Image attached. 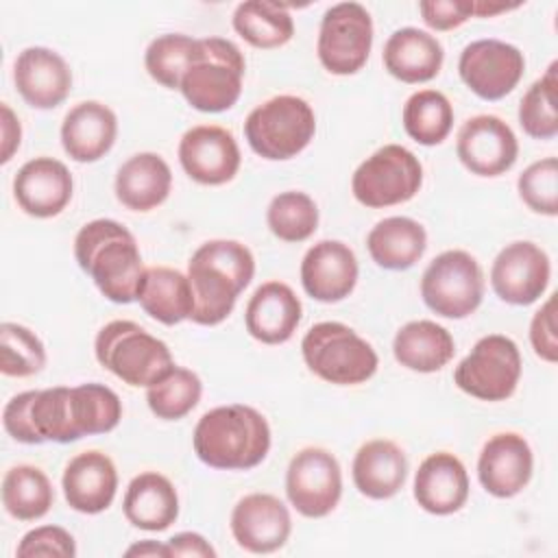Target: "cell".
<instances>
[{"instance_id":"obj_40","label":"cell","mask_w":558,"mask_h":558,"mask_svg":"<svg viewBox=\"0 0 558 558\" xmlns=\"http://www.w3.org/2000/svg\"><path fill=\"white\" fill-rule=\"evenodd\" d=\"M556 68L558 63L554 61L547 72L527 87L519 105V124L534 140H551L558 133Z\"/></svg>"},{"instance_id":"obj_27","label":"cell","mask_w":558,"mask_h":558,"mask_svg":"<svg viewBox=\"0 0 558 558\" xmlns=\"http://www.w3.org/2000/svg\"><path fill=\"white\" fill-rule=\"evenodd\" d=\"M355 488L368 499L395 497L408 477V460L401 447L386 438L364 442L351 466Z\"/></svg>"},{"instance_id":"obj_23","label":"cell","mask_w":558,"mask_h":558,"mask_svg":"<svg viewBox=\"0 0 558 558\" xmlns=\"http://www.w3.org/2000/svg\"><path fill=\"white\" fill-rule=\"evenodd\" d=\"M61 486L72 510L98 514L107 510L116 497L118 471L107 453L83 451L68 462Z\"/></svg>"},{"instance_id":"obj_20","label":"cell","mask_w":558,"mask_h":558,"mask_svg":"<svg viewBox=\"0 0 558 558\" xmlns=\"http://www.w3.org/2000/svg\"><path fill=\"white\" fill-rule=\"evenodd\" d=\"M301 283L320 303L342 301L357 283L355 253L340 240L316 242L303 255Z\"/></svg>"},{"instance_id":"obj_7","label":"cell","mask_w":558,"mask_h":558,"mask_svg":"<svg viewBox=\"0 0 558 558\" xmlns=\"http://www.w3.org/2000/svg\"><path fill=\"white\" fill-rule=\"evenodd\" d=\"M244 57L240 48L222 37L201 39V54L181 78L183 98L203 113L231 109L242 94Z\"/></svg>"},{"instance_id":"obj_47","label":"cell","mask_w":558,"mask_h":558,"mask_svg":"<svg viewBox=\"0 0 558 558\" xmlns=\"http://www.w3.org/2000/svg\"><path fill=\"white\" fill-rule=\"evenodd\" d=\"M170 556H201V558H216V549L205 541V536L196 532H179L166 541Z\"/></svg>"},{"instance_id":"obj_39","label":"cell","mask_w":558,"mask_h":558,"mask_svg":"<svg viewBox=\"0 0 558 558\" xmlns=\"http://www.w3.org/2000/svg\"><path fill=\"white\" fill-rule=\"evenodd\" d=\"M266 222L279 240L303 242L318 227V207L305 192H281L270 201Z\"/></svg>"},{"instance_id":"obj_9","label":"cell","mask_w":558,"mask_h":558,"mask_svg":"<svg viewBox=\"0 0 558 558\" xmlns=\"http://www.w3.org/2000/svg\"><path fill=\"white\" fill-rule=\"evenodd\" d=\"M423 183L418 157L399 144H386L366 157L351 179L357 203L381 209L410 201Z\"/></svg>"},{"instance_id":"obj_29","label":"cell","mask_w":558,"mask_h":558,"mask_svg":"<svg viewBox=\"0 0 558 558\" xmlns=\"http://www.w3.org/2000/svg\"><path fill=\"white\" fill-rule=\"evenodd\" d=\"M381 59L390 76L403 83H425L440 72L445 52L434 35L405 26L388 37Z\"/></svg>"},{"instance_id":"obj_37","label":"cell","mask_w":558,"mask_h":558,"mask_svg":"<svg viewBox=\"0 0 558 558\" xmlns=\"http://www.w3.org/2000/svg\"><path fill=\"white\" fill-rule=\"evenodd\" d=\"M203 384L196 373L183 366H172L163 377L146 390L150 412L163 421H179L190 414L201 401Z\"/></svg>"},{"instance_id":"obj_10","label":"cell","mask_w":558,"mask_h":558,"mask_svg":"<svg viewBox=\"0 0 558 558\" xmlns=\"http://www.w3.org/2000/svg\"><path fill=\"white\" fill-rule=\"evenodd\" d=\"M425 305L445 318H466L484 299V275L477 259L460 248L436 255L421 277Z\"/></svg>"},{"instance_id":"obj_3","label":"cell","mask_w":558,"mask_h":558,"mask_svg":"<svg viewBox=\"0 0 558 558\" xmlns=\"http://www.w3.org/2000/svg\"><path fill=\"white\" fill-rule=\"evenodd\" d=\"M74 257L96 288L113 303H131L144 275V262L133 233L109 218L81 227L74 238Z\"/></svg>"},{"instance_id":"obj_4","label":"cell","mask_w":558,"mask_h":558,"mask_svg":"<svg viewBox=\"0 0 558 558\" xmlns=\"http://www.w3.org/2000/svg\"><path fill=\"white\" fill-rule=\"evenodd\" d=\"M192 445L198 460L211 469L246 471L266 458L270 427L264 414L251 405H220L198 418Z\"/></svg>"},{"instance_id":"obj_16","label":"cell","mask_w":558,"mask_h":558,"mask_svg":"<svg viewBox=\"0 0 558 558\" xmlns=\"http://www.w3.org/2000/svg\"><path fill=\"white\" fill-rule=\"evenodd\" d=\"M458 159L477 177H499L508 172L519 155L514 131L497 116H473L460 131L456 142Z\"/></svg>"},{"instance_id":"obj_43","label":"cell","mask_w":558,"mask_h":558,"mask_svg":"<svg viewBox=\"0 0 558 558\" xmlns=\"http://www.w3.org/2000/svg\"><path fill=\"white\" fill-rule=\"evenodd\" d=\"M15 554L20 558H33V556L74 558L76 543L68 530H63L59 525H41L22 536Z\"/></svg>"},{"instance_id":"obj_11","label":"cell","mask_w":558,"mask_h":558,"mask_svg":"<svg viewBox=\"0 0 558 558\" xmlns=\"http://www.w3.org/2000/svg\"><path fill=\"white\" fill-rule=\"evenodd\" d=\"M521 377V353L514 340L501 333L484 336L456 366V386L482 401H506Z\"/></svg>"},{"instance_id":"obj_5","label":"cell","mask_w":558,"mask_h":558,"mask_svg":"<svg viewBox=\"0 0 558 558\" xmlns=\"http://www.w3.org/2000/svg\"><path fill=\"white\" fill-rule=\"evenodd\" d=\"M96 360L129 386H150L172 366L170 349L133 320H111L94 342Z\"/></svg>"},{"instance_id":"obj_18","label":"cell","mask_w":558,"mask_h":558,"mask_svg":"<svg viewBox=\"0 0 558 558\" xmlns=\"http://www.w3.org/2000/svg\"><path fill=\"white\" fill-rule=\"evenodd\" d=\"M292 519L281 499L268 493L242 497L231 512V534L251 554H272L286 545Z\"/></svg>"},{"instance_id":"obj_14","label":"cell","mask_w":558,"mask_h":558,"mask_svg":"<svg viewBox=\"0 0 558 558\" xmlns=\"http://www.w3.org/2000/svg\"><path fill=\"white\" fill-rule=\"evenodd\" d=\"M523 70V52L499 39L471 41L458 59L460 78L484 100H499L508 96L519 85Z\"/></svg>"},{"instance_id":"obj_33","label":"cell","mask_w":558,"mask_h":558,"mask_svg":"<svg viewBox=\"0 0 558 558\" xmlns=\"http://www.w3.org/2000/svg\"><path fill=\"white\" fill-rule=\"evenodd\" d=\"M451 333L434 320L405 323L392 342L395 360L416 373H436L453 357Z\"/></svg>"},{"instance_id":"obj_8","label":"cell","mask_w":558,"mask_h":558,"mask_svg":"<svg viewBox=\"0 0 558 558\" xmlns=\"http://www.w3.org/2000/svg\"><path fill=\"white\" fill-rule=\"evenodd\" d=\"M316 116L307 100L290 94L257 105L244 120L248 146L264 159L296 157L314 137Z\"/></svg>"},{"instance_id":"obj_26","label":"cell","mask_w":558,"mask_h":558,"mask_svg":"<svg viewBox=\"0 0 558 558\" xmlns=\"http://www.w3.org/2000/svg\"><path fill=\"white\" fill-rule=\"evenodd\" d=\"M118 135L116 113L98 102L85 100L74 105L61 124V144L63 150L81 163H92L105 157Z\"/></svg>"},{"instance_id":"obj_19","label":"cell","mask_w":558,"mask_h":558,"mask_svg":"<svg viewBox=\"0 0 558 558\" xmlns=\"http://www.w3.org/2000/svg\"><path fill=\"white\" fill-rule=\"evenodd\" d=\"M534 469V458L527 440L514 432L495 434L480 451L477 477L486 493L499 499L519 495Z\"/></svg>"},{"instance_id":"obj_42","label":"cell","mask_w":558,"mask_h":558,"mask_svg":"<svg viewBox=\"0 0 558 558\" xmlns=\"http://www.w3.org/2000/svg\"><path fill=\"white\" fill-rule=\"evenodd\" d=\"M521 201L543 216L558 214V161L556 157H545L530 163L517 181Z\"/></svg>"},{"instance_id":"obj_45","label":"cell","mask_w":558,"mask_h":558,"mask_svg":"<svg viewBox=\"0 0 558 558\" xmlns=\"http://www.w3.org/2000/svg\"><path fill=\"white\" fill-rule=\"evenodd\" d=\"M554 305L556 299L549 296L545 305L534 314L530 323V342L534 353L554 364L558 360V340H556V323H554Z\"/></svg>"},{"instance_id":"obj_15","label":"cell","mask_w":558,"mask_h":558,"mask_svg":"<svg viewBox=\"0 0 558 558\" xmlns=\"http://www.w3.org/2000/svg\"><path fill=\"white\" fill-rule=\"evenodd\" d=\"M551 275L547 253L534 242L521 240L504 246L490 266L495 294L510 305H530L543 296Z\"/></svg>"},{"instance_id":"obj_46","label":"cell","mask_w":558,"mask_h":558,"mask_svg":"<svg viewBox=\"0 0 558 558\" xmlns=\"http://www.w3.org/2000/svg\"><path fill=\"white\" fill-rule=\"evenodd\" d=\"M35 397V390H26L15 395L2 412V425L7 434L24 445H41L33 425H31V401Z\"/></svg>"},{"instance_id":"obj_34","label":"cell","mask_w":558,"mask_h":558,"mask_svg":"<svg viewBox=\"0 0 558 558\" xmlns=\"http://www.w3.org/2000/svg\"><path fill=\"white\" fill-rule=\"evenodd\" d=\"M235 33L255 48H279L294 35L292 15L283 4L268 0H246L233 11Z\"/></svg>"},{"instance_id":"obj_24","label":"cell","mask_w":558,"mask_h":558,"mask_svg":"<svg viewBox=\"0 0 558 558\" xmlns=\"http://www.w3.org/2000/svg\"><path fill=\"white\" fill-rule=\"evenodd\" d=\"M301 301L288 283L266 281L246 303V331L264 344H281L292 338L301 323Z\"/></svg>"},{"instance_id":"obj_50","label":"cell","mask_w":558,"mask_h":558,"mask_svg":"<svg viewBox=\"0 0 558 558\" xmlns=\"http://www.w3.org/2000/svg\"><path fill=\"white\" fill-rule=\"evenodd\" d=\"M519 4H490V2H473V15H480V17H490V15H497L501 11H508V9H517Z\"/></svg>"},{"instance_id":"obj_32","label":"cell","mask_w":558,"mask_h":558,"mask_svg":"<svg viewBox=\"0 0 558 558\" xmlns=\"http://www.w3.org/2000/svg\"><path fill=\"white\" fill-rule=\"evenodd\" d=\"M427 233L421 222L408 216L379 220L366 235V248L373 262L386 270L412 268L425 253Z\"/></svg>"},{"instance_id":"obj_48","label":"cell","mask_w":558,"mask_h":558,"mask_svg":"<svg viewBox=\"0 0 558 558\" xmlns=\"http://www.w3.org/2000/svg\"><path fill=\"white\" fill-rule=\"evenodd\" d=\"M0 109H2V155H0V161L7 163L13 157V153L20 148L22 126H20L17 116L11 111V107L7 102H2Z\"/></svg>"},{"instance_id":"obj_17","label":"cell","mask_w":558,"mask_h":558,"mask_svg":"<svg viewBox=\"0 0 558 558\" xmlns=\"http://www.w3.org/2000/svg\"><path fill=\"white\" fill-rule=\"evenodd\" d=\"M179 161L201 185H222L240 170V148L231 131L214 124L192 126L179 142Z\"/></svg>"},{"instance_id":"obj_25","label":"cell","mask_w":558,"mask_h":558,"mask_svg":"<svg viewBox=\"0 0 558 558\" xmlns=\"http://www.w3.org/2000/svg\"><path fill=\"white\" fill-rule=\"evenodd\" d=\"M414 499L429 514L458 512L469 499V475L460 458L447 451L427 456L414 475Z\"/></svg>"},{"instance_id":"obj_22","label":"cell","mask_w":558,"mask_h":558,"mask_svg":"<svg viewBox=\"0 0 558 558\" xmlns=\"http://www.w3.org/2000/svg\"><path fill=\"white\" fill-rule=\"evenodd\" d=\"M72 174L54 157H35L26 161L13 179L17 205L35 218H52L65 209L72 198Z\"/></svg>"},{"instance_id":"obj_36","label":"cell","mask_w":558,"mask_h":558,"mask_svg":"<svg viewBox=\"0 0 558 558\" xmlns=\"http://www.w3.org/2000/svg\"><path fill=\"white\" fill-rule=\"evenodd\" d=\"M401 120L405 133L414 142L423 146H436L449 135L453 126V107L442 92L421 89L405 100Z\"/></svg>"},{"instance_id":"obj_44","label":"cell","mask_w":558,"mask_h":558,"mask_svg":"<svg viewBox=\"0 0 558 558\" xmlns=\"http://www.w3.org/2000/svg\"><path fill=\"white\" fill-rule=\"evenodd\" d=\"M418 11L429 28L451 31L473 15V0H423Z\"/></svg>"},{"instance_id":"obj_13","label":"cell","mask_w":558,"mask_h":558,"mask_svg":"<svg viewBox=\"0 0 558 558\" xmlns=\"http://www.w3.org/2000/svg\"><path fill=\"white\" fill-rule=\"evenodd\" d=\"M286 493L303 517H327L342 495V471L336 456L320 447L294 453L286 473Z\"/></svg>"},{"instance_id":"obj_1","label":"cell","mask_w":558,"mask_h":558,"mask_svg":"<svg viewBox=\"0 0 558 558\" xmlns=\"http://www.w3.org/2000/svg\"><path fill=\"white\" fill-rule=\"evenodd\" d=\"M122 418L120 397L102 384L57 386L35 390L31 423L39 442H72L83 436L107 434Z\"/></svg>"},{"instance_id":"obj_12","label":"cell","mask_w":558,"mask_h":558,"mask_svg":"<svg viewBox=\"0 0 558 558\" xmlns=\"http://www.w3.org/2000/svg\"><path fill=\"white\" fill-rule=\"evenodd\" d=\"M373 46V20L360 2H340L325 11L316 52L323 68L347 76L362 70Z\"/></svg>"},{"instance_id":"obj_49","label":"cell","mask_w":558,"mask_h":558,"mask_svg":"<svg viewBox=\"0 0 558 558\" xmlns=\"http://www.w3.org/2000/svg\"><path fill=\"white\" fill-rule=\"evenodd\" d=\"M124 554H126V556H163V558H168V556H170V549H168L166 543L142 541V543L131 545Z\"/></svg>"},{"instance_id":"obj_35","label":"cell","mask_w":558,"mask_h":558,"mask_svg":"<svg viewBox=\"0 0 558 558\" xmlns=\"http://www.w3.org/2000/svg\"><path fill=\"white\" fill-rule=\"evenodd\" d=\"M54 490L48 475L31 464H17L2 480V506L17 521H35L48 514Z\"/></svg>"},{"instance_id":"obj_2","label":"cell","mask_w":558,"mask_h":558,"mask_svg":"<svg viewBox=\"0 0 558 558\" xmlns=\"http://www.w3.org/2000/svg\"><path fill=\"white\" fill-rule=\"evenodd\" d=\"M253 275L255 259L242 242L209 240L201 244L187 262V279L194 296L190 320L196 325L222 323Z\"/></svg>"},{"instance_id":"obj_41","label":"cell","mask_w":558,"mask_h":558,"mask_svg":"<svg viewBox=\"0 0 558 558\" xmlns=\"http://www.w3.org/2000/svg\"><path fill=\"white\" fill-rule=\"evenodd\" d=\"M46 366L41 340L24 325H0V371L9 377H31Z\"/></svg>"},{"instance_id":"obj_38","label":"cell","mask_w":558,"mask_h":558,"mask_svg":"<svg viewBox=\"0 0 558 558\" xmlns=\"http://www.w3.org/2000/svg\"><path fill=\"white\" fill-rule=\"evenodd\" d=\"M201 54V39L166 33L153 39L144 54V65L148 74L168 89H179L183 74Z\"/></svg>"},{"instance_id":"obj_31","label":"cell","mask_w":558,"mask_h":558,"mask_svg":"<svg viewBox=\"0 0 558 558\" xmlns=\"http://www.w3.org/2000/svg\"><path fill=\"white\" fill-rule=\"evenodd\" d=\"M135 301H140L150 318L163 325H177L190 318L194 310L187 275L168 266H150L144 270Z\"/></svg>"},{"instance_id":"obj_30","label":"cell","mask_w":558,"mask_h":558,"mask_svg":"<svg viewBox=\"0 0 558 558\" xmlns=\"http://www.w3.org/2000/svg\"><path fill=\"white\" fill-rule=\"evenodd\" d=\"M172 187L170 166L157 153L129 157L116 174V196L133 211H150L161 205Z\"/></svg>"},{"instance_id":"obj_21","label":"cell","mask_w":558,"mask_h":558,"mask_svg":"<svg viewBox=\"0 0 558 558\" xmlns=\"http://www.w3.org/2000/svg\"><path fill=\"white\" fill-rule=\"evenodd\" d=\"M13 81L20 96L35 109L61 105L72 89V70L65 59L44 46L24 48L13 63Z\"/></svg>"},{"instance_id":"obj_28","label":"cell","mask_w":558,"mask_h":558,"mask_svg":"<svg viewBox=\"0 0 558 558\" xmlns=\"http://www.w3.org/2000/svg\"><path fill=\"white\" fill-rule=\"evenodd\" d=\"M122 510L131 525L146 532H163L179 517V495L166 475L146 471L126 486Z\"/></svg>"},{"instance_id":"obj_6","label":"cell","mask_w":558,"mask_h":558,"mask_svg":"<svg viewBox=\"0 0 558 558\" xmlns=\"http://www.w3.org/2000/svg\"><path fill=\"white\" fill-rule=\"evenodd\" d=\"M301 353L316 377L336 386H355L371 379L379 362L364 338L336 320L310 327L301 340Z\"/></svg>"}]
</instances>
